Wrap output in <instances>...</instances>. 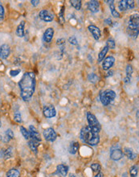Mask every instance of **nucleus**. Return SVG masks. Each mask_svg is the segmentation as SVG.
<instances>
[{"label":"nucleus","instance_id":"nucleus-1","mask_svg":"<svg viewBox=\"0 0 139 177\" xmlns=\"http://www.w3.org/2000/svg\"><path fill=\"white\" fill-rule=\"evenodd\" d=\"M36 75L32 72H27L23 74L19 82L20 89V96L23 101H29L32 98L36 90Z\"/></svg>","mask_w":139,"mask_h":177},{"label":"nucleus","instance_id":"nucleus-2","mask_svg":"<svg viewBox=\"0 0 139 177\" xmlns=\"http://www.w3.org/2000/svg\"><path fill=\"white\" fill-rule=\"evenodd\" d=\"M80 138L84 143L91 146H97L100 143V135L92 128L86 126L80 130Z\"/></svg>","mask_w":139,"mask_h":177},{"label":"nucleus","instance_id":"nucleus-3","mask_svg":"<svg viewBox=\"0 0 139 177\" xmlns=\"http://www.w3.org/2000/svg\"><path fill=\"white\" fill-rule=\"evenodd\" d=\"M139 32V17L137 14H134L130 17L127 27V33L131 37H137Z\"/></svg>","mask_w":139,"mask_h":177},{"label":"nucleus","instance_id":"nucleus-4","mask_svg":"<svg viewBox=\"0 0 139 177\" xmlns=\"http://www.w3.org/2000/svg\"><path fill=\"white\" fill-rule=\"evenodd\" d=\"M116 97V93L112 90H106L100 94V100L104 106H108Z\"/></svg>","mask_w":139,"mask_h":177},{"label":"nucleus","instance_id":"nucleus-5","mask_svg":"<svg viewBox=\"0 0 139 177\" xmlns=\"http://www.w3.org/2000/svg\"><path fill=\"white\" fill-rule=\"evenodd\" d=\"M87 120H88V122H89V127L93 129L95 132L99 133L101 127H100L99 121L97 119L96 116L91 114L90 112H88L87 113Z\"/></svg>","mask_w":139,"mask_h":177},{"label":"nucleus","instance_id":"nucleus-6","mask_svg":"<svg viewBox=\"0 0 139 177\" xmlns=\"http://www.w3.org/2000/svg\"><path fill=\"white\" fill-rule=\"evenodd\" d=\"M135 7V2L133 0H121L119 2L118 7L120 11L124 12L129 9H133Z\"/></svg>","mask_w":139,"mask_h":177},{"label":"nucleus","instance_id":"nucleus-7","mask_svg":"<svg viewBox=\"0 0 139 177\" xmlns=\"http://www.w3.org/2000/svg\"><path fill=\"white\" fill-rule=\"evenodd\" d=\"M43 137L48 142H54L57 138V134L54 129L48 128L43 131Z\"/></svg>","mask_w":139,"mask_h":177},{"label":"nucleus","instance_id":"nucleus-8","mask_svg":"<svg viewBox=\"0 0 139 177\" xmlns=\"http://www.w3.org/2000/svg\"><path fill=\"white\" fill-rule=\"evenodd\" d=\"M123 151H121L120 147H112L111 151H110V159L114 161L120 160L123 157Z\"/></svg>","mask_w":139,"mask_h":177},{"label":"nucleus","instance_id":"nucleus-9","mask_svg":"<svg viewBox=\"0 0 139 177\" xmlns=\"http://www.w3.org/2000/svg\"><path fill=\"white\" fill-rule=\"evenodd\" d=\"M43 115L48 118H51V117H55L56 115V111L54 106L53 105H48V106H45L43 107Z\"/></svg>","mask_w":139,"mask_h":177},{"label":"nucleus","instance_id":"nucleus-10","mask_svg":"<svg viewBox=\"0 0 139 177\" xmlns=\"http://www.w3.org/2000/svg\"><path fill=\"white\" fill-rule=\"evenodd\" d=\"M39 18L44 22H52L53 20V19H54L53 15L51 12H48V10H42L41 12H39Z\"/></svg>","mask_w":139,"mask_h":177},{"label":"nucleus","instance_id":"nucleus-11","mask_svg":"<svg viewBox=\"0 0 139 177\" xmlns=\"http://www.w3.org/2000/svg\"><path fill=\"white\" fill-rule=\"evenodd\" d=\"M103 60L104 61L102 63V68L104 70H109V69H110V68H112L113 65L114 64V63H115V58L114 56H108V57H106L105 60Z\"/></svg>","mask_w":139,"mask_h":177},{"label":"nucleus","instance_id":"nucleus-12","mask_svg":"<svg viewBox=\"0 0 139 177\" xmlns=\"http://www.w3.org/2000/svg\"><path fill=\"white\" fill-rule=\"evenodd\" d=\"M11 53V48L8 44H2L0 46V57L2 59H7Z\"/></svg>","mask_w":139,"mask_h":177},{"label":"nucleus","instance_id":"nucleus-13","mask_svg":"<svg viewBox=\"0 0 139 177\" xmlns=\"http://www.w3.org/2000/svg\"><path fill=\"white\" fill-rule=\"evenodd\" d=\"M53 36H54V29L53 28H48L43 33V41L46 43H50L53 40Z\"/></svg>","mask_w":139,"mask_h":177},{"label":"nucleus","instance_id":"nucleus-14","mask_svg":"<svg viewBox=\"0 0 139 177\" xmlns=\"http://www.w3.org/2000/svg\"><path fill=\"white\" fill-rule=\"evenodd\" d=\"M88 9L92 12V13H97L99 12L100 9V2L96 0H92L88 2Z\"/></svg>","mask_w":139,"mask_h":177},{"label":"nucleus","instance_id":"nucleus-15","mask_svg":"<svg viewBox=\"0 0 139 177\" xmlns=\"http://www.w3.org/2000/svg\"><path fill=\"white\" fill-rule=\"evenodd\" d=\"M29 134H30V138H33L35 140H37L40 142L41 141V137H40V134L37 131V130L36 129V127H33L32 125H31L29 127Z\"/></svg>","mask_w":139,"mask_h":177},{"label":"nucleus","instance_id":"nucleus-16","mask_svg":"<svg viewBox=\"0 0 139 177\" xmlns=\"http://www.w3.org/2000/svg\"><path fill=\"white\" fill-rule=\"evenodd\" d=\"M88 29L92 35H93V36L96 40H98V39H100V30L99 28L95 25H89L88 27Z\"/></svg>","mask_w":139,"mask_h":177},{"label":"nucleus","instance_id":"nucleus-17","mask_svg":"<svg viewBox=\"0 0 139 177\" xmlns=\"http://www.w3.org/2000/svg\"><path fill=\"white\" fill-rule=\"evenodd\" d=\"M56 172L61 177H65L69 172V167L65 164H59L56 168Z\"/></svg>","mask_w":139,"mask_h":177},{"label":"nucleus","instance_id":"nucleus-18","mask_svg":"<svg viewBox=\"0 0 139 177\" xmlns=\"http://www.w3.org/2000/svg\"><path fill=\"white\" fill-rule=\"evenodd\" d=\"M123 154L125 155V156L127 157L129 159H131V160H134V159H136L137 157V154L135 153L134 151L130 148V147H125L124 148Z\"/></svg>","mask_w":139,"mask_h":177},{"label":"nucleus","instance_id":"nucleus-19","mask_svg":"<svg viewBox=\"0 0 139 177\" xmlns=\"http://www.w3.org/2000/svg\"><path fill=\"white\" fill-rule=\"evenodd\" d=\"M0 156L2 157L3 159H7L12 158V147H9V148H7V149H2L1 151H0Z\"/></svg>","mask_w":139,"mask_h":177},{"label":"nucleus","instance_id":"nucleus-20","mask_svg":"<svg viewBox=\"0 0 139 177\" xmlns=\"http://www.w3.org/2000/svg\"><path fill=\"white\" fill-rule=\"evenodd\" d=\"M39 143H40V142H39V141L35 140L33 138H30L29 142H28V146H29V147L31 148V150H32V151H34L35 153H37Z\"/></svg>","mask_w":139,"mask_h":177},{"label":"nucleus","instance_id":"nucleus-21","mask_svg":"<svg viewBox=\"0 0 139 177\" xmlns=\"http://www.w3.org/2000/svg\"><path fill=\"white\" fill-rule=\"evenodd\" d=\"M24 27H25V22L24 21H21L20 23L19 24L16 29V35L19 37H23L25 35V32H24Z\"/></svg>","mask_w":139,"mask_h":177},{"label":"nucleus","instance_id":"nucleus-22","mask_svg":"<svg viewBox=\"0 0 139 177\" xmlns=\"http://www.w3.org/2000/svg\"><path fill=\"white\" fill-rule=\"evenodd\" d=\"M79 147H80V145H79V143L78 142H76V141H73L72 142L69 146V153L70 154L75 155L76 152L78 151V149H79Z\"/></svg>","mask_w":139,"mask_h":177},{"label":"nucleus","instance_id":"nucleus-23","mask_svg":"<svg viewBox=\"0 0 139 177\" xmlns=\"http://www.w3.org/2000/svg\"><path fill=\"white\" fill-rule=\"evenodd\" d=\"M125 72H126V77H125V83L127 84L131 80V77H132L133 74V68L130 64H128L127 66H126V70H125Z\"/></svg>","mask_w":139,"mask_h":177},{"label":"nucleus","instance_id":"nucleus-24","mask_svg":"<svg viewBox=\"0 0 139 177\" xmlns=\"http://www.w3.org/2000/svg\"><path fill=\"white\" fill-rule=\"evenodd\" d=\"M110 2V12H111L112 15L115 17V18H120V13L118 12H117V10L115 9V6H114V1H109Z\"/></svg>","mask_w":139,"mask_h":177},{"label":"nucleus","instance_id":"nucleus-25","mask_svg":"<svg viewBox=\"0 0 139 177\" xmlns=\"http://www.w3.org/2000/svg\"><path fill=\"white\" fill-rule=\"evenodd\" d=\"M108 51H109V48L106 46L104 47V48L101 49V51L99 53V55H98V62H101V61L104 60L105 55L107 54Z\"/></svg>","mask_w":139,"mask_h":177},{"label":"nucleus","instance_id":"nucleus-26","mask_svg":"<svg viewBox=\"0 0 139 177\" xmlns=\"http://www.w3.org/2000/svg\"><path fill=\"white\" fill-rule=\"evenodd\" d=\"M7 177H20V172L18 169H11L7 172Z\"/></svg>","mask_w":139,"mask_h":177},{"label":"nucleus","instance_id":"nucleus-27","mask_svg":"<svg viewBox=\"0 0 139 177\" xmlns=\"http://www.w3.org/2000/svg\"><path fill=\"white\" fill-rule=\"evenodd\" d=\"M70 3L77 11L80 10V8H81V1L80 0H73V1H70Z\"/></svg>","mask_w":139,"mask_h":177},{"label":"nucleus","instance_id":"nucleus-28","mask_svg":"<svg viewBox=\"0 0 139 177\" xmlns=\"http://www.w3.org/2000/svg\"><path fill=\"white\" fill-rule=\"evenodd\" d=\"M137 173H138V166L134 165L130 168V174L131 177H137Z\"/></svg>","mask_w":139,"mask_h":177},{"label":"nucleus","instance_id":"nucleus-29","mask_svg":"<svg viewBox=\"0 0 139 177\" xmlns=\"http://www.w3.org/2000/svg\"><path fill=\"white\" fill-rule=\"evenodd\" d=\"M20 132L21 134H23V136L25 138L26 140H29L30 139V134H29V131L27 130L26 128H24L23 127H22L21 126L20 127Z\"/></svg>","mask_w":139,"mask_h":177},{"label":"nucleus","instance_id":"nucleus-30","mask_svg":"<svg viewBox=\"0 0 139 177\" xmlns=\"http://www.w3.org/2000/svg\"><path fill=\"white\" fill-rule=\"evenodd\" d=\"M99 79H100L99 78V77L95 73H90L89 76H88V80L92 83H96L97 81L99 80Z\"/></svg>","mask_w":139,"mask_h":177},{"label":"nucleus","instance_id":"nucleus-31","mask_svg":"<svg viewBox=\"0 0 139 177\" xmlns=\"http://www.w3.org/2000/svg\"><path fill=\"white\" fill-rule=\"evenodd\" d=\"M115 46H116V44H115V41H114L113 39H109L106 42V47H107L109 49L111 48V49H114L115 48Z\"/></svg>","mask_w":139,"mask_h":177},{"label":"nucleus","instance_id":"nucleus-32","mask_svg":"<svg viewBox=\"0 0 139 177\" xmlns=\"http://www.w3.org/2000/svg\"><path fill=\"white\" fill-rule=\"evenodd\" d=\"M90 168L93 170V172H100V165L99 163H93L91 166H90Z\"/></svg>","mask_w":139,"mask_h":177},{"label":"nucleus","instance_id":"nucleus-33","mask_svg":"<svg viewBox=\"0 0 139 177\" xmlns=\"http://www.w3.org/2000/svg\"><path fill=\"white\" fill-rule=\"evenodd\" d=\"M5 136H6V138H8V141H9L14 138V133H13V131H12L11 129H8V130L6 131V133H5Z\"/></svg>","mask_w":139,"mask_h":177},{"label":"nucleus","instance_id":"nucleus-34","mask_svg":"<svg viewBox=\"0 0 139 177\" xmlns=\"http://www.w3.org/2000/svg\"><path fill=\"white\" fill-rule=\"evenodd\" d=\"M14 119L16 122H22V117H21V114L19 112H15L14 114Z\"/></svg>","mask_w":139,"mask_h":177},{"label":"nucleus","instance_id":"nucleus-35","mask_svg":"<svg viewBox=\"0 0 139 177\" xmlns=\"http://www.w3.org/2000/svg\"><path fill=\"white\" fill-rule=\"evenodd\" d=\"M69 42L71 44H72V45H77V44H78L77 39H76V38L75 36L69 37Z\"/></svg>","mask_w":139,"mask_h":177},{"label":"nucleus","instance_id":"nucleus-36","mask_svg":"<svg viewBox=\"0 0 139 177\" xmlns=\"http://www.w3.org/2000/svg\"><path fill=\"white\" fill-rule=\"evenodd\" d=\"M4 15H5L4 8H3V7H2V5L0 4V21L3 20V19H4Z\"/></svg>","mask_w":139,"mask_h":177},{"label":"nucleus","instance_id":"nucleus-37","mask_svg":"<svg viewBox=\"0 0 139 177\" xmlns=\"http://www.w3.org/2000/svg\"><path fill=\"white\" fill-rule=\"evenodd\" d=\"M19 73H20V70H19V69H17V70H12V71H10V74H11V76L12 77L17 76V75H18Z\"/></svg>","mask_w":139,"mask_h":177},{"label":"nucleus","instance_id":"nucleus-38","mask_svg":"<svg viewBox=\"0 0 139 177\" xmlns=\"http://www.w3.org/2000/svg\"><path fill=\"white\" fill-rule=\"evenodd\" d=\"M105 23H107V24H109V25H111V24H112V19L110 18L105 19Z\"/></svg>","mask_w":139,"mask_h":177},{"label":"nucleus","instance_id":"nucleus-39","mask_svg":"<svg viewBox=\"0 0 139 177\" xmlns=\"http://www.w3.org/2000/svg\"><path fill=\"white\" fill-rule=\"evenodd\" d=\"M31 2H32V4L33 5V6H37V5L39 3V1H35V0H32V1H31Z\"/></svg>","mask_w":139,"mask_h":177},{"label":"nucleus","instance_id":"nucleus-40","mask_svg":"<svg viewBox=\"0 0 139 177\" xmlns=\"http://www.w3.org/2000/svg\"><path fill=\"white\" fill-rule=\"evenodd\" d=\"M95 177H104V175H103V173L101 172H98L97 174L96 175V176Z\"/></svg>","mask_w":139,"mask_h":177},{"label":"nucleus","instance_id":"nucleus-41","mask_svg":"<svg viewBox=\"0 0 139 177\" xmlns=\"http://www.w3.org/2000/svg\"><path fill=\"white\" fill-rule=\"evenodd\" d=\"M0 127H1V121H0Z\"/></svg>","mask_w":139,"mask_h":177}]
</instances>
